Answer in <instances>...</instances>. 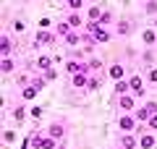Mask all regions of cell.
Masks as SVG:
<instances>
[{
	"label": "cell",
	"instance_id": "obj_1",
	"mask_svg": "<svg viewBox=\"0 0 157 149\" xmlns=\"http://www.w3.org/2000/svg\"><path fill=\"white\" fill-rule=\"evenodd\" d=\"M86 34L92 37V42H94V44H107V42H110V37H113L105 26H100V24H94V21H86Z\"/></svg>",
	"mask_w": 157,
	"mask_h": 149
},
{
	"label": "cell",
	"instance_id": "obj_2",
	"mask_svg": "<svg viewBox=\"0 0 157 149\" xmlns=\"http://www.w3.org/2000/svg\"><path fill=\"white\" fill-rule=\"evenodd\" d=\"M45 81H47L45 76H37V78H34L32 84H26V86H21V99H24V102H32V99L37 97V94L42 92V89H45Z\"/></svg>",
	"mask_w": 157,
	"mask_h": 149
},
{
	"label": "cell",
	"instance_id": "obj_3",
	"mask_svg": "<svg viewBox=\"0 0 157 149\" xmlns=\"http://www.w3.org/2000/svg\"><path fill=\"white\" fill-rule=\"evenodd\" d=\"M118 128L121 133H134L139 128V120L134 118V113H118Z\"/></svg>",
	"mask_w": 157,
	"mask_h": 149
},
{
	"label": "cell",
	"instance_id": "obj_4",
	"mask_svg": "<svg viewBox=\"0 0 157 149\" xmlns=\"http://www.w3.org/2000/svg\"><path fill=\"white\" fill-rule=\"evenodd\" d=\"M136 136H139V149H155L157 147V139H155V131H147V126H139L136 128Z\"/></svg>",
	"mask_w": 157,
	"mask_h": 149
},
{
	"label": "cell",
	"instance_id": "obj_5",
	"mask_svg": "<svg viewBox=\"0 0 157 149\" xmlns=\"http://www.w3.org/2000/svg\"><path fill=\"white\" fill-rule=\"evenodd\" d=\"M58 34L55 32H47V29H39L37 34H34V47H47V44H55L58 42Z\"/></svg>",
	"mask_w": 157,
	"mask_h": 149
},
{
	"label": "cell",
	"instance_id": "obj_6",
	"mask_svg": "<svg viewBox=\"0 0 157 149\" xmlns=\"http://www.w3.org/2000/svg\"><path fill=\"white\" fill-rule=\"evenodd\" d=\"M128 86H131V94H134L136 99H144V97H147V86H144V78H141L139 73L128 78Z\"/></svg>",
	"mask_w": 157,
	"mask_h": 149
},
{
	"label": "cell",
	"instance_id": "obj_7",
	"mask_svg": "<svg viewBox=\"0 0 157 149\" xmlns=\"http://www.w3.org/2000/svg\"><path fill=\"white\" fill-rule=\"evenodd\" d=\"M45 133L50 139H55V141H63V139H66V123L63 120H52L50 126L45 128Z\"/></svg>",
	"mask_w": 157,
	"mask_h": 149
},
{
	"label": "cell",
	"instance_id": "obj_8",
	"mask_svg": "<svg viewBox=\"0 0 157 149\" xmlns=\"http://www.w3.org/2000/svg\"><path fill=\"white\" fill-rule=\"evenodd\" d=\"M118 149H139V136L136 133H121L118 136Z\"/></svg>",
	"mask_w": 157,
	"mask_h": 149
},
{
	"label": "cell",
	"instance_id": "obj_9",
	"mask_svg": "<svg viewBox=\"0 0 157 149\" xmlns=\"http://www.w3.org/2000/svg\"><path fill=\"white\" fill-rule=\"evenodd\" d=\"M118 107H121V113H134L136 110V97L134 94H123V97H118Z\"/></svg>",
	"mask_w": 157,
	"mask_h": 149
},
{
	"label": "cell",
	"instance_id": "obj_10",
	"mask_svg": "<svg viewBox=\"0 0 157 149\" xmlns=\"http://www.w3.org/2000/svg\"><path fill=\"white\" fill-rule=\"evenodd\" d=\"M152 115H155V113H152L149 105H141V107H136V110H134V118L139 120V126H147V120H149Z\"/></svg>",
	"mask_w": 157,
	"mask_h": 149
},
{
	"label": "cell",
	"instance_id": "obj_11",
	"mask_svg": "<svg viewBox=\"0 0 157 149\" xmlns=\"http://www.w3.org/2000/svg\"><path fill=\"white\" fill-rule=\"evenodd\" d=\"M0 52H3V58H13V39L8 32L0 37Z\"/></svg>",
	"mask_w": 157,
	"mask_h": 149
},
{
	"label": "cell",
	"instance_id": "obj_12",
	"mask_svg": "<svg viewBox=\"0 0 157 149\" xmlns=\"http://www.w3.org/2000/svg\"><path fill=\"white\" fill-rule=\"evenodd\" d=\"M141 42H144L147 47H157V32H155L152 26L141 29Z\"/></svg>",
	"mask_w": 157,
	"mask_h": 149
},
{
	"label": "cell",
	"instance_id": "obj_13",
	"mask_svg": "<svg viewBox=\"0 0 157 149\" xmlns=\"http://www.w3.org/2000/svg\"><path fill=\"white\" fill-rule=\"evenodd\" d=\"M107 73H110L113 81H123V76H126V66H123V63H113V66L107 68Z\"/></svg>",
	"mask_w": 157,
	"mask_h": 149
},
{
	"label": "cell",
	"instance_id": "obj_14",
	"mask_svg": "<svg viewBox=\"0 0 157 149\" xmlns=\"http://www.w3.org/2000/svg\"><path fill=\"white\" fill-rule=\"evenodd\" d=\"M89 76H92V73H84V71H81V73H73V76H71V86H76V89L89 86Z\"/></svg>",
	"mask_w": 157,
	"mask_h": 149
},
{
	"label": "cell",
	"instance_id": "obj_15",
	"mask_svg": "<svg viewBox=\"0 0 157 149\" xmlns=\"http://www.w3.org/2000/svg\"><path fill=\"white\" fill-rule=\"evenodd\" d=\"M115 34L118 37H131V34H134V24L131 21H118L115 24Z\"/></svg>",
	"mask_w": 157,
	"mask_h": 149
},
{
	"label": "cell",
	"instance_id": "obj_16",
	"mask_svg": "<svg viewBox=\"0 0 157 149\" xmlns=\"http://www.w3.org/2000/svg\"><path fill=\"white\" fill-rule=\"evenodd\" d=\"M66 21L71 24V29H81V26H86V21H84V16H81V13H66Z\"/></svg>",
	"mask_w": 157,
	"mask_h": 149
},
{
	"label": "cell",
	"instance_id": "obj_17",
	"mask_svg": "<svg viewBox=\"0 0 157 149\" xmlns=\"http://www.w3.org/2000/svg\"><path fill=\"white\" fill-rule=\"evenodd\" d=\"M71 32H76V29H71V24H68L66 18H63V21H58V26H55V34H58L60 39H66Z\"/></svg>",
	"mask_w": 157,
	"mask_h": 149
},
{
	"label": "cell",
	"instance_id": "obj_18",
	"mask_svg": "<svg viewBox=\"0 0 157 149\" xmlns=\"http://www.w3.org/2000/svg\"><path fill=\"white\" fill-rule=\"evenodd\" d=\"M34 66H37V71L45 73V71H50V68H52V58H50V55H39Z\"/></svg>",
	"mask_w": 157,
	"mask_h": 149
},
{
	"label": "cell",
	"instance_id": "obj_19",
	"mask_svg": "<svg viewBox=\"0 0 157 149\" xmlns=\"http://www.w3.org/2000/svg\"><path fill=\"white\" fill-rule=\"evenodd\" d=\"M102 13H105V11H102V8L100 6H89V8H86V21H100V18H102Z\"/></svg>",
	"mask_w": 157,
	"mask_h": 149
},
{
	"label": "cell",
	"instance_id": "obj_20",
	"mask_svg": "<svg viewBox=\"0 0 157 149\" xmlns=\"http://www.w3.org/2000/svg\"><path fill=\"white\" fill-rule=\"evenodd\" d=\"M84 0H66V8H68V13H81L84 11Z\"/></svg>",
	"mask_w": 157,
	"mask_h": 149
},
{
	"label": "cell",
	"instance_id": "obj_21",
	"mask_svg": "<svg viewBox=\"0 0 157 149\" xmlns=\"http://www.w3.org/2000/svg\"><path fill=\"white\" fill-rule=\"evenodd\" d=\"M0 68H3V73H13L16 71V58H3V63H0Z\"/></svg>",
	"mask_w": 157,
	"mask_h": 149
},
{
	"label": "cell",
	"instance_id": "obj_22",
	"mask_svg": "<svg viewBox=\"0 0 157 149\" xmlns=\"http://www.w3.org/2000/svg\"><path fill=\"white\" fill-rule=\"evenodd\" d=\"M131 92V86H128V81H115V97H123V94H128Z\"/></svg>",
	"mask_w": 157,
	"mask_h": 149
},
{
	"label": "cell",
	"instance_id": "obj_23",
	"mask_svg": "<svg viewBox=\"0 0 157 149\" xmlns=\"http://www.w3.org/2000/svg\"><path fill=\"white\" fill-rule=\"evenodd\" d=\"M86 66H89V71H92V73H100L105 63H102L100 58H89V60H86Z\"/></svg>",
	"mask_w": 157,
	"mask_h": 149
},
{
	"label": "cell",
	"instance_id": "obj_24",
	"mask_svg": "<svg viewBox=\"0 0 157 149\" xmlns=\"http://www.w3.org/2000/svg\"><path fill=\"white\" fill-rule=\"evenodd\" d=\"M11 115H13V120H16V123H21L24 118H26V110H24V105L13 107V113H11Z\"/></svg>",
	"mask_w": 157,
	"mask_h": 149
},
{
	"label": "cell",
	"instance_id": "obj_25",
	"mask_svg": "<svg viewBox=\"0 0 157 149\" xmlns=\"http://www.w3.org/2000/svg\"><path fill=\"white\" fill-rule=\"evenodd\" d=\"M144 11L149 13V16H157V0H147V3H144Z\"/></svg>",
	"mask_w": 157,
	"mask_h": 149
},
{
	"label": "cell",
	"instance_id": "obj_26",
	"mask_svg": "<svg viewBox=\"0 0 157 149\" xmlns=\"http://www.w3.org/2000/svg\"><path fill=\"white\" fill-rule=\"evenodd\" d=\"M147 84H157V66H152L147 71Z\"/></svg>",
	"mask_w": 157,
	"mask_h": 149
},
{
	"label": "cell",
	"instance_id": "obj_27",
	"mask_svg": "<svg viewBox=\"0 0 157 149\" xmlns=\"http://www.w3.org/2000/svg\"><path fill=\"white\" fill-rule=\"evenodd\" d=\"M102 86V76H89V86L86 89H100Z\"/></svg>",
	"mask_w": 157,
	"mask_h": 149
},
{
	"label": "cell",
	"instance_id": "obj_28",
	"mask_svg": "<svg viewBox=\"0 0 157 149\" xmlns=\"http://www.w3.org/2000/svg\"><path fill=\"white\" fill-rule=\"evenodd\" d=\"M110 21H113V13H110V11H105V13H102V18H100L97 24H100V26H107Z\"/></svg>",
	"mask_w": 157,
	"mask_h": 149
},
{
	"label": "cell",
	"instance_id": "obj_29",
	"mask_svg": "<svg viewBox=\"0 0 157 149\" xmlns=\"http://www.w3.org/2000/svg\"><path fill=\"white\" fill-rule=\"evenodd\" d=\"M3 141H6V144H11V141H16V133H13L11 128H6V133H3Z\"/></svg>",
	"mask_w": 157,
	"mask_h": 149
},
{
	"label": "cell",
	"instance_id": "obj_30",
	"mask_svg": "<svg viewBox=\"0 0 157 149\" xmlns=\"http://www.w3.org/2000/svg\"><path fill=\"white\" fill-rule=\"evenodd\" d=\"M147 131H157V113L149 118V120H147Z\"/></svg>",
	"mask_w": 157,
	"mask_h": 149
},
{
	"label": "cell",
	"instance_id": "obj_31",
	"mask_svg": "<svg viewBox=\"0 0 157 149\" xmlns=\"http://www.w3.org/2000/svg\"><path fill=\"white\" fill-rule=\"evenodd\" d=\"M11 26H13V32H16V34H21V32H24V21H21V18H16Z\"/></svg>",
	"mask_w": 157,
	"mask_h": 149
},
{
	"label": "cell",
	"instance_id": "obj_32",
	"mask_svg": "<svg viewBox=\"0 0 157 149\" xmlns=\"http://www.w3.org/2000/svg\"><path fill=\"white\" fill-rule=\"evenodd\" d=\"M45 78H47V81H55V78H58V71H55V68H50V71H45Z\"/></svg>",
	"mask_w": 157,
	"mask_h": 149
},
{
	"label": "cell",
	"instance_id": "obj_33",
	"mask_svg": "<svg viewBox=\"0 0 157 149\" xmlns=\"http://www.w3.org/2000/svg\"><path fill=\"white\" fill-rule=\"evenodd\" d=\"M29 115H32L34 120H37V118H42V107H32V110H29Z\"/></svg>",
	"mask_w": 157,
	"mask_h": 149
},
{
	"label": "cell",
	"instance_id": "obj_34",
	"mask_svg": "<svg viewBox=\"0 0 157 149\" xmlns=\"http://www.w3.org/2000/svg\"><path fill=\"white\" fill-rule=\"evenodd\" d=\"M52 24H50V18H42V21H39V29H50Z\"/></svg>",
	"mask_w": 157,
	"mask_h": 149
},
{
	"label": "cell",
	"instance_id": "obj_35",
	"mask_svg": "<svg viewBox=\"0 0 157 149\" xmlns=\"http://www.w3.org/2000/svg\"><path fill=\"white\" fill-rule=\"evenodd\" d=\"M152 29H155V32H157V16H155V21H152Z\"/></svg>",
	"mask_w": 157,
	"mask_h": 149
},
{
	"label": "cell",
	"instance_id": "obj_36",
	"mask_svg": "<svg viewBox=\"0 0 157 149\" xmlns=\"http://www.w3.org/2000/svg\"><path fill=\"white\" fill-rule=\"evenodd\" d=\"M24 149H29V144H24Z\"/></svg>",
	"mask_w": 157,
	"mask_h": 149
}]
</instances>
